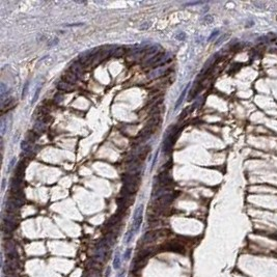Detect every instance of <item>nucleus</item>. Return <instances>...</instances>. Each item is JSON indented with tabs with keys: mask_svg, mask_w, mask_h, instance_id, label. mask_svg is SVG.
I'll return each instance as SVG.
<instances>
[{
	"mask_svg": "<svg viewBox=\"0 0 277 277\" xmlns=\"http://www.w3.org/2000/svg\"><path fill=\"white\" fill-rule=\"evenodd\" d=\"M125 274H126V269H123L119 271V273L118 274V277H125Z\"/></svg>",
	"mask_w": 277,
	"mask_h": 277,
	"instance_id": "412c9836",
	"label": "nucleus"
},
{
	"mask_svg": "<svg viewBox=\"0 0 277 277\" xmlns=\"http://www.w3.org/2000/svg\"><path fill=\"white\" fill-rule=\"evenodd\" d=\"M134 234H135V233L132 231V229H130V231H128L127 234H126V236H125V242L127 243V244H128V243L131 242V240L133 239V237H134Z\"/></svg>",
	"mask_w": 277,
	"mask_h": 277,
	"instance_id": "dca6fc26",
	"label": "nucleus"
},
{
	"mask_svg": "<svg viewBox=\"0 0 277 277\" xmlns=\"http://www.w3.org/2000/svg\"><path fill=\"white\" fill-rule=\"evenodd\" d=\"M217 33H218V30H215V31H214L213 33H212V35H211V37H209V40H212V39H213L214 37H215L216 34H217Z\"/></svg>",
	"mask_w": 277,
	"mask_h": 277,
	"instance_id": "b1692460",
	"label": "nucleus"
},
{
	"mask_svg": "<svg viewBox=\"0 0 277 277\" xmlns=\"http://www.w3.org/2000/svg\"><path fill=\"white\" fill-rule=\"evenodd\" d=\"M123 53H124V50H123V49H118V53L114 54V56H115V57H119V56L123 55Z\"/></svg>",
	"mask_w": 277,
	"mask_h": 277,
	"instance_id": "aec40b11",
	"label": "nucleus"
},
{
	"mask_svg": "<svg viewBox=\"0 0 277 277\" xmlns=\"http://www.w3.org/2000/svg\"><path fill=\"white\" fill-rule=\"evenodd\" d=\"M4 130H5V123H4V119H2V121H1V133H2V135L4 134Z\"/></svg>",
	"mask_w": 277,
	"mask_h": 277,
	"instance_id": "6ab92c4d",
	"label": "nucleus"
},
{
	"mask_svg": "<svg viewBox=\"0 0 277 277\" xmlns=\"http://www.w3.org/2000/svg\"><path fill=\"white\" fill-rule=\"evenodd\" d=\"M100 270L98 269H91L86 273V277H100Z\"/></svg>",
	"mask_w": 277,
	"mask_h": 277,
	"instance_id": "4468645a",
	"label": "nucleus"
},
{
	"mask_svg": "<svg viewBox=\"0 0 277 277\" xmlns=\"http://www.w3.org/2000/svg\"><path fill=\"white\" fill-rule=\"evenodd\" d=\"M110 273H111V268L108 267L107 270H106V273H105V277H109L110 276Z\"/></svg>",
	"mask_w": 277,
	"mask_h": 277,
	"instance_id": "4be33fe9",
	"label": "nucleus"
},
{
	"mask_svg": "<svg viewBox=\"0 0 277 277\" xmlns=\"http://www.w3.org/2000/svg\"><path fill=\"white\" fill-rule=\"evenodd\" d=\"M4 186H5V180H3V183H2V189H4Z\"/></svg>",
	"mask_w": 277,
	"mask_h": 277,
	"instance_id": "393cba45",
	"label": "nucleus"
},
{
	"mask_svg": "<svg viewBox=\"0 0 277 277\" xmlns=\"http://www.w3.org/2000/svg\"><path fill=\"white\" fill-rule=\"evenodd\" d=\"M25 169H26V162L24 161V160H21V161L17 164V167H16L13 177L23 181L24 174H25Z\"/></svg>",
	"mask_w": 277,
	"mask_h": 277,
	"instance_id": "423d86ee",
	"label": "nucleus"
},
{
	"mask_svg": "<svg viewBox=\"0 0 277 277\" xmlns=\"http://www.w3.org/2000/svg\"><path fill=\"white\" fill-rule=\"evenodd\" d=\"M45 129H46V123L43 121L42 119H37L34 127H33V132L37 133V134H43Z\"/></svg>",
	"mask_w": 277,
	"mask_h": 277,
	"instance_id": "9d476101",
	"label": "nucleus"
},
{
	"mask_svg": "<svg viewBox=\"0 0 277 277\" xmlns=\"http://www.w3.org/2000/svg\"><path fill=\"white\" fill-rule=\"evenodd\" d=\"M188 86H189V85H187V86H186V88H185L184 91H183V92H182V94H181V96H180V98H179V100H177V104H175V106H174V109H177V108L180 106V104H181V103H182V101L184 100V98H185V94H186V91H187V89H188Z\"/></svg>",
	"mask_w": 277,
	"mask_h": 277,
	"instance_id": "2eb2a0df",
	"label": "nucleus"
},
{
	"mask_svg": "<svg viewBox=\"0 0 277 277\" xmlns=\"http://www.w3.org/2000/svg\"><path fill=\"white\" fill-rule=\"evenodd\" d=\"M131 249H127V250L125 251V254H124V260L125 261H128L130 258V255H131Z\"/></svg>",
	"mask_w": 277,
	"mask_h": 277,
	"instance_id": "f3484780",
	"label": "nucleus"
},
{
	"mask_svg": "<svg viewBox=\"0 0 277 277\" xmlns=\"http://www.w3.org/2000/svg\"><path fill=\"white\" fill-rule=\"evenodd\" d=\"M57 88L59 89V91L70 92L74 89V85L70 84V83L66 82V81H60V82L57 83Z\"/></svg>",
	"mask_w": 277,
	"mask_h": 277,
	"instance_id": "9b49d317",
	"label": "nucleus"
},
{
	"mask_svg": "<svg viewBox=\"0 0 277 277\" xmlns=\"http://www.w3.org/2000/svg\"><path fill=\"white\" fill-rule=\"evenodd\" d=\"M15 162H16V159H13L12 161H10V166H8V170L12 169V167L13 166V164H15Z\"/></svg>",
	"mask_w": 277,
	"mask_h": 277,
	"instance_id": "5701e85b",
	"label": "nucleus"
},
{
	"mask_svg": "<svg viewBox=\"0 0 277 277\" xmlns=\"http://www.w3.org/2000/svg\"><path fill=\"white\" fill-rule=\"evenodd\" d=\"M4 252H5V255H13V256H18L17 253V247L16 244L13 242L12 240H7L4 243Z\"/></svg>",
	"mask_w": 277,
	"mask_h": 277,
	"instance_id": "0eeeda50",
	"label": "nucleus"
},
{
	"mask_svg": "<svg viewBox=\"0 0 277 277\" xmlns=\"http://www.w3.org/2000/svg\"><path fill=\"white\" fill-rule=\"evenodd\" d=\"M40 87H39V88L35 91V94H34V97H33V100H32V103H35V101L37 100V98H39V94H40Z\"/></svg>",
	"mask_w": 277,
	"mask_h": 277,
	"instance_id": "a211bd4d",
	"label": "nucleus"
},
{
	"mask_svg": "<svg viewBox=\"0 0 277 277\" xmlns=\"http://www.w3.org/2000/svg\"><path fill=\"white\" fill-rule=\"evenodd\" d=\"M275 39H277V34H274V33H268V34L264 35V37H261L258 39V43H268V42H272Z\"/></svg>",
	"mask_w": 277,
	"mask_h": 277,
	"instance_id": "f8f14e48",
	"label": "nucleus"
},
{
	"mask_svg": "<svg viewBox=\"0 0 277 277\" xmlns=\"http://www.w3.org/2000/svg\"><path fill=\"white\" fill-rule=\"evenodd\" d=\"M64 81H66V82L70 83V84H72V85H74L76 82H77L78 77H77V76H76L74 73H72L71 71H67V72H66V73H64Z\"/></svg>",
	"mask_w": 277,
	"mask_h": 277,
	"instance_id": "1a4fd4ad",
	"label": "nucleus"
},
{
	"mask_svg": "<svg viewBox=\"0 0 277 277\" xmlns=\"http://www.w3.org/2000/svg\"><path fill=\"white\" fill-rule=\"evenodd\" d=\"M70 71L72 72V73H74L76 76H77L78 78L82 77L83 75V69H82V64H80V62H75V64H72L71 67V70Z\"/></svg>",
	"mask_w": 277,
	"mask_h": 277,
	"instance_id": "6e6552de",
	"label": "nucleus"
},
{
	"mask_svg": "<svg viewBox=\"0 0 277 277\" xmlns=\"http://www.w3.org/2000/svg\"><path fill=\"white\" fill-rule=\"evenodd\" d=\"M131 277H137V276H135V275H133V276H131Z\"/></svg>",
	"mask_w": 277,
	"mask_h": 277,
	"instance_id": "a878e982",
	"label": "nucleus"
},
{
	"mask_svg": "<svg viewBox=\"0 0 277 277\" xmlns=\"http://www.w3.org/2000/svg\"><path fill=\"white\" fill-rule=\"evenodd\" d=\"M161 248H162V250L171 251V252H179V253H184V251H185L184 247L182 246L181 244L175 243V242L167 243V244H165L164 246H162Z\"/></svg>",
	"mask_w": 277,
	"mask_h": 277,
	"instance_id": "20e7f679",
	"label": "nucleus"
},
{
	"mask_svg": "<svg viewBox=\"0 0 277 277\" xmlns=\"http://www.w3.org/2000/svg\"><path fill=\"white\" fill-rule=\"evenodd\" d=\"M168 231H166V229H157V231H147L140 239V242L139 243H141V244H150V243L155 242V241L158 240L159 238L163 237V236H167L166 235Z\"/></svg>",
	"mask_w": 277,
	"mask_h": 277,
	"instance_id": "f257e3e1",
	"label": "nucleus"
},
{
	"mask_svg": "<svg viewBox=\"0 0 277 277\" xmlns=\"http://www.w3.org/2000/svg\"><path fill=\"white\" fill-rule=\"evenodd\" d=\"M121 253H119V251L118 250L115 253V255H114V260H113V268L115 270H118L119 268H121Z\"/></svg>",
	"mask_w": 277,
	"mask_h": 277,
	"instance_id": "ddd939ff",
	"label": "nucleus"
},
{
	"mask_svg": "<svg viewBox=\"0 0 277 277\" xmlns=\"http://www.w3.org/2000/svg\"><path fill=\"white\" fill-rule=\"evenodd\" d=\"M110 247L106 244V242L103 239L96 247V250H94V261L98 263H104L106 260V256H107L108 253V249Z\"/></svg>",
	"mask_w": 277,
	"mask_h": 277,
	"instance_id": "f03ea898",
	"label": "nucleus"
},
{
	"mask_svg": "<svg viewBox=\"0 0 277 277\" xmlns=\"http://www.w3.org/2000/svg\"><path fill=\"white\" fill-rule=\"evenodd\" d=\"M146 263H147V258H135L131 264V272L132 273H135V272H137V271H140V270L146 265Z\"/></svg>",
	"mask_w": 277,
	"mask_h": 277,
	"instance_id": "39448f33",
	"label": "nucleus"
},
{
	"mask_svg": "<svg viewBox=\"0 0 277 277\" xmlns=\"http://www.w3.org/2000/svg\"><path fill=\"white\" fill-rule=\"evenodd\" d=\"M142 212H143V206L139 204L137 209L135 210L134 217H133V225H132V231L134 233H137L140 228L141 222H142Z\"/></svg>",
	"mask_w": 277,
	"mask_h": 277,
	"instance_id": "7ed1b4c3",
	"label": "nucleus"
}]
</instances>
